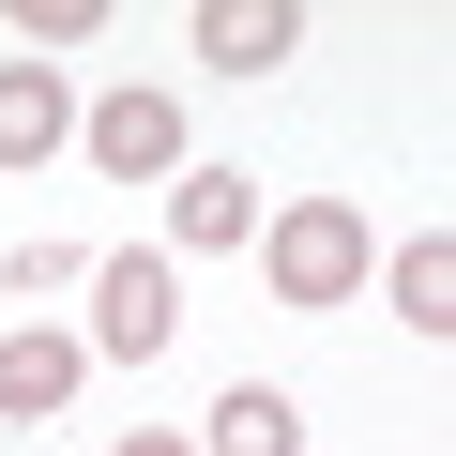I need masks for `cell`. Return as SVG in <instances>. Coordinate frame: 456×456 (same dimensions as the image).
Returning <instances> with one entry per match:
<instances>
[{"label":"cell","instance_id":"1","mask_svg":"<svg viewBox=\"0 0 456 456\" xmlns=\"http://www.w3.org/2000/svg\"><path fill=\"white\" fill-rule=\"evenodd\" d=\"M259 259H274V305H350L365 259H380V228H365L350 198H289V213L259 228Z\"/></svg>","mask_w":456,"mask_h":456},{"label":"cell","instance_id":"2","mask_svg":"<svg viewBox=\"0 0 456 456\" xmlns=\"http://www.w3.org/2000/svg\"><path fill=\"white\" fill-rule=\"evenodd\" d=\"M167 335H183V274H167L152 244L92 259V335H77V350H122V365H152Z\"/></svg>","mask_w":456,"mask_h":456},{"label":"cell","instance_id":"3","mask_svg":"<svg viewBox=\"0 0 456 456\" xmlns=\"http://www.w3.org/2000/svg\"><path fill=\"white\" fill-rule=\"evenodd\" d=\"M77 137H92L107 183H183V107H167V92H107Z\"/></svg>","mask_w":456,"mask_h":456},{"label":"cell","instance_id":"4","mask_svg":"<svg viewBox=\"0 0 456 456\" xmlns=\"http://www.w3.org/2000/svg\"><path fill=\"white\" fill-rule=\"evenodd\" d=\"M77 380H92V350H77V335H46V320H31V335H0V426H61V411H77Z\"/></svg>","mask_w":456,"mask_h":456},{"label":"cell","instance_id":"5","mask_svg":"<svg viewBox=\"0 0 456 456\" xmlns=\"http://www.w3.org/2000/svg\"><path fill=\"white\" fill-rule=\"evenodd\" d=\"M167 244H183V259L259 244V183H244V167H183V183H167Z\"/></svg>","mask_w":456,"mask_h":456},{"label":"cell","instance_id":"6","mask_svg":"<svg viewBox=\"0 0 456 456\" xmlns=\"http://www.w3.org/2000/svg\"><path fill=\"white\" fill-rule=\"evenodd\" d=\"M289 46H305L289 0H198V61H213V77H274Z\"/></svg>","mask_w":456,"mask_h":456},{"label":"cell","instance_id":"7","mask_svg":"<svg viewBox=\"0 0 456 456\" xmlns=\"http://www.w3.org/2000/svg\"><path fill=\"white\" fill-rule=\"evenodd\" d=\"M61 137H77V92L46 61H0V167H46Z\"/></svg>","mask_w":456,"mask_h":456},{"label":"cell","instance_id":"8","mask_svg":"<svg viewBox=\"0 0 456 456\" xmlns=\"http://www.w3.org/2000/svg\"><path fill=\"white\" fill-rule=\"evenodd\" d=\"M198 456H305V411H289L274 380H228V395H213V441H198Z\"/></svg>","mask_w":456,"mask_h":456},{"label":"cell","instance_id":"9","mask_svg":"<svg viewBox=\"0 0 456 456\" xmlns=\"http://www.w3.org/2000/svg\"><path fill=\"white\" fill-rule=\"evenodd\" d=\"M395 320H411V335H456V244H441V228L395 244Z\"/></svg>","mask_w":456,"mask_h":456},{"label":"cell","instance_id":"10","mask_svg":"<svg viewBox=\"0 0 456 456\" xmlns=\"http://www.w3.org/2000/svg\"><path fill=\"white\" fill-rule=\"evenodd\" d=\"M92 31H107L92 0H16V61H46V77H61V61L92 46Z\"/></svg>","mask_w":456,"mask_h":456},{"label":"cell","instance_id":"11","mask_svg":"<svg viewBox=\"0 0 456 456\" xmlns=\"http://www.w3.org/2000/svg\"><path fill=\"white\" fill-rule=\"evenodd\" d=\"M0 289H16V305H46V289H92V259H77V244H46V228H31V244L0 259Z\"/></svg>","mask_w":456,"mask_h":456},{"label":"cell","instance_id":"12","mask_svg":"<svg viewBox=\"0 0 456 456\" xmlns=\"http://www.w3.org/2000/svg\"><path fill=\"white\" fill-rule=\"evenodd\" d=\"M107 456H198V441H167V426H137V441H107Z\"/></svg>","mask_w":456,"mask_h":456}]
</instances>
